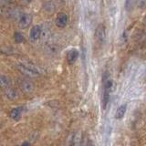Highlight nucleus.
<instances>
[{"label": "nucleus", "mask_w": 146, "mask_h": 146, "mask_svg": "<svg viewBox=\"0 0 146 146\" xmlns=\"http://www.w3.org/2000/svg\"><path fill=\"white\" fill-rule=\"evenodd\" d=\"M81 139H82V136L80 132H76V133L73 134L72 136V141L70 143V144L73 145H78V144H80L81 143Z\"/></svg>", "instance_id": "ddd939ff"}, {"label": "nucleus", "mask_w": 146, "mask_h": 146, "mask_svg": "<svg viewBox=\"0 0 146 146\" xmlns=\"http://www.w3.org/2000/svg\"><path fill=\"white\" fill-rule=\"evenodd\" d=\"M143 23H144V25H146V16H145L144 18H143Z\"/></svg>", "instance_id": "aec40b11"}, {"label": "nucleus", "mask_w": 146, "mask_h": 146, "mask_svg": "<svg viewBox=\"0 0 146 146\" xmlns=\"http://www.w3.org/2000/svg\"><path fill=\"white\" fill-rule=\"evenodd\" d=\"M5 94H6V97L9 100H17V91L14 90V89H11L10 87L7 88V90H5Z\"/></svg>", "instance_id": "f8f14e48"}, {"label": "nucleus", "mask_w": 146, "mask_h": 146, "mask_svg": "<svg viewBox=\"0 0 146 146\" xmlns=\"http://www.w3.org/2000/svg\"><path fill=\"white\" fill-rule=\"evenodd\" d=\"M32 22V15L29 13H21L18 17V26L20 29H27Z\"/></svg>", "instance_id": "20e7f679"}, {"label": "nucleus", "mask_w": 146, "mask_h": 146, "mask_svg": "<svg viewBox=\"0 0 146 146\" xmlns=\"http://www.w3.org/2000/svg\"><path fill=\"white\" fill-rule=\"evenodd\" d=\"M29 144H30V143H27V141H25V143H22V145H29Z\"/></svg>", "instance_id": "6ab92c4d"}, {"label": "nucleus", "mask_w": 146, "mask_h": 146, "mask_svg": "<svg viewBox=\"0 0 146 146\" xmlns=\"http://www.w3.org/2000/svg\"><path fill=\"white\" fill-rule=\"evenodd\" d=\"M19 87H20V90H22V92L25 94H30L33 92L35 90V86L33 84V82L27 80H22L19 84Z\"/></svg>", "instance_id": "39448f33"}, {"label": "nucleus", "mask_w": 146, "mask_h": 146, "mask_svg": "<svg viewBox=\"0 0 146 146\" xmlns=\"http://www.w3.org/2000/svg\"><path fill=\"white\" fill-rule=\"evenodd\" d=\"M41 34H42V27H41L40 26H38V25H36V26H34L30 29L29 38H30L31 40L36 41V40H38V39L40 38Z\"/></svg>", "instance_id": "6e6552de"}, {"label": "nucleus", "mask_w": 146, "mask_h": 146, "mask_svg": "<svg viewBox=\"0 0 146 146\" xmlns=\"http://www.w3.org/2000/svg\"><path fill=\"white\" fill-rule=\"evenodd\" d=\"M79 50L76 49V48H71L68 51L67 53V56H66V58H67V61L68 63L70 64V65H73L76 61L78 58H79Z\"/></svg>", "instance_id": "423d86ee"}, {"label": "nucleus", "mask_w": 146, "mask_h": 146, "mask_svg": "<svg viewBox=\"0 0 146 146\" xmlns=\"http://www.w3.org/2000/svg\"><path fill=\"white\" fill-rule=\"evenodd\" d=\"M126 111H127V104L126 103H123L121 105V106H119L115 111V115H114L116 120H121V119L125 116Z\"/></svg>", "instance_id": "1a4fd4ad"}, {"label": "nucleus", "mask_w": 146, "mask_h": 146, "mask_svg": "<svg viewBox=\"0 0 146 146\" xmlns=\"http://www.w3.org/2000/svg\"><path fill=\"white\" fill-rule=\"evenodd\" d=\"M44 9H45L46 11H48V12H53L54 9H55V7H54L53 3L47 2L44 5Z\"/></svg>", "instance_id": "f3484780"}, {"label": "nucleus", "mask_w": 146, "mask_h": 146, "mask_svg": "<svg viewBox=\"0 0 146 146\" xmlns=\"http://www.w3.org/2000/svg\"><path fill=\"white\" fill-rule=\"evenodd\" d=\"M55 24L59 29H63L68 24V16L65 13H59L56 17L55 20Z\"/></svg>", "instance_id": "0eeeda50"}, {"label": "nucleus", "mask_w": 146, "mask_h": 146, "mask_svg": "<svg viewBox=\"0 0 146 146\" xmlns=\"http://www.w3.org/2000/svg\"><path fill=\"white\" fill-rule=\"evenodd\" d=\"M14 39H15L17 43H22L25 41L24 36H23L20 32H15V34H14Z\"/></svg>", "instance_id": "dca6fc26"}, {"label": "nucleus", "mask_w": 146, "mask_h": 146, "mask_svg": "<svg viewBox=\"0 0 146 146\" xmlns=\"http://www.w3.org/2000/svg\"><path fill=\"white\" fill-rule=\"evenodd\" d=\"M95 39L100 46H102L106 39V27L103 24H99L95 30Z\"/></svg>", "instance_id": "7ed1b4c3"}, {"label": "nucleus", "mask_w": 146, "mask_h": 146, "mask_svg": "<svg viewBox=\"0 0 146 146\" xmlns=\"http://www.w3.org/2000/svg\"><path fill=\"white\" fill-rule=\"evenodd\" d=\"M7 16L9 17H18L20 16V11L18 10L17 8H16V7H12V8H10L9 10L7 12Z\"/></svg>", "instance_id": "2eb2a0df"}, {"label": "nucleus", "mask_w": 146, "mask_h": 146, "mask_svg": "<svg viewBox=\"0 0 146 146\" xmlns=\"http://www.w3.org/2000/svg\"><path fill=\"white\" fill-rule=\"evenodd\" d=\"M136 2H137V0H125V4H124L125 10L128 12H131L132 9H133Z\"/></svg>", "instance_id": "4468645a"}, {"label": "nucleus", "mask_w": 146, "mask_h": 146, "mask_svg": "<svg viewBox=\"0 0 146 146\" xmlns=\"http://www.w3.org/2000/svg\"><path fill=\"white\" fill-rule=\"evenodd\" d=\"M113 86V80L108 72L103 75V95H102V107L106 110L111 100V92Z\"/></svg>", "instance_id": "f257e3e1"}, {"label": "nucleus", "mask_w": 146, "mask_h": 146, "mask_svg": "<svg viewBox=\"0 0 146 146\" xmlns=\"http://www.w3.org/2000/svg\"><path fill=\"white\" fill-rule=\"evenodd\" d=\"M136 5L140 9H143L146 7V0H137Z\"/></svg>", "instance_id": "a211bd4d"}, {"label": "nucleus", "mask_w": 146, "mask_h": 146, "mask_svg": "<svg viewBox=\"0 0 146 146\" xmlns=\"http://www.w3.org/2000/svg\"><path fill=\"white\" fill-rule=\"evenodd\" d=\"M17 70H19L22 74H24L30 78H36L39 76V71L33 66L26 65V64H17Z\"/></svg>", "instance_id": "f03ea898"}, {"label": "nucleus", "mask_w": 146, "mask_h": 146, "mask_svg": "<svg viewBox=\"0 0 146 146\" xmlns=\"http://www.w3.org/2000/svg\"><path fill=\"white\" fill-rule=\"evenodd\" d=\"M11 86L10 78L6 75H0V90H7Z\"/></svg>", "instance_id": "9d476101"}, {"label": "nucleus", "mask_w": 146, "mask_h": 146, "mask_svg": "<svg viewBox=\"0 0 146 146\" xmlns=\"http://www.w3.org/2000/svg\"><path fill=\"white\" fill-rule=\"evenodd\" d=\"M21 114H22V108L21 107H16V108H13L10 111H9V117L13 120L17 121L19 120L20 117H21Z\"/></svg>", "instance_id": "9b49d317"}]
</instances>
